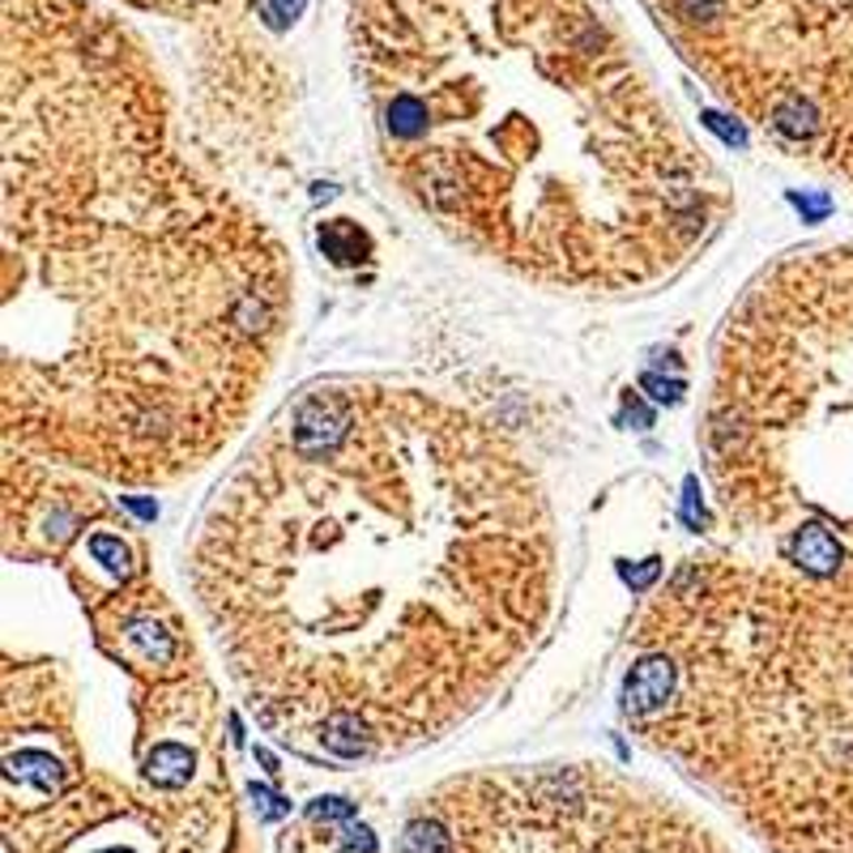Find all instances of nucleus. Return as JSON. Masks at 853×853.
I'll list each match as a JSON object with an SVG mask.
<instances>
[{
    "label": "nucleus",
    "mask_w": 853,
    "mask_h": 853,
    "mask_svg": "<svg viewBox=\"0 0 853 853\" xmlns=\"http://www.w3.org/2000/svg\"><path fill=\"white\" fill-rule=\"evenodd\" d=\"M189 585L261 730L307 760H388L466 725L547 632L551 496L461 402L329 376L214 487Z\"/></svg>",
    "instance_id": "f257e3e1"
},
{
    "label": "nucleus",
    "mask_w": 853,
    "mask_h": 853,
    "mask_svg": "<svg viewBox=\"0 0 853 853\" xmlns=\"http://www.w3.org/2000/svg\"><path fill=\"white\" fill-rule=\"evenodd\" d=\"M0 244L4 453L171 487L248 427L291 252L175 145L124 43L64 9L9 18Z\"/></svg>",
    "instance_id": "f03ea898"
},
{
    "label": "nucleus",
    "mask_w": 853,
    "mask_h": 853,
    "mask_svg": "<svg viewBox=\"0 0 853 853\" xmlns=\"http://www.w3.org/2000/svg\"><path fill=\"white\" fill-rule=\"evenodd\" d=\"M474 43L491 69L406 18L367 43L388 180L440 235L577 295L653 291L709 244L725 180L589 18L521 27L517 73L504 27Z\"/></svg>",
    "instance_id": "7ed1b4c3"
},
{
    "label": "nucleus",
    "mask_w": 853,
    "mask_h": 853,
    "mask_svg": "<svg viewBox=\"0 0 853 853\" xmlns=\"http://www.w3.org/2000/svg\"><path fill=\"white\" fill-rule=\"evenodd\" d=\"M13 563L60 577L99 666L4 653V853H248L219 683L145 534L82 478L34 504Z\"/></svg>",
    "instance_id": "20e7f679"
},
{
    "label": "nucleus",
    "mask_w": 853,
    "mask_h": 853,
    "mask_svg": "<svg viewBox=\"0 0 853 853\" xmlns=\"http://www.w3.org/2000/svg\"><path fill=\"white\" fill-rule=\"evenodd\" d=\"M632 734L769 853H853V585L688 555L632 623Z\"/></svg>",
    "instance_id": "39448f33"
},
{
    "label": "nucleus",
    "mask_w": 853,
    "mask_h": 853,
    "mask_svg": "<svg viewBox=\"0 0 853 853\" xmlns=\"http://www.w3.org/2000/svg\"><path fill=\"white\" fill-rule=\"evenodd\" d=\"M700 457L725 547L853 585V244L747 282L713 342Z\"/></svg>",
    "instance_id": "423d86ee"
},
{
    "label": "nucleus",
    "mask_w": 853,
    "mask_h": 853,
    "mask_svg": "<svg viewBox=\"0 0 853 853\" xmlns=\"http://www.w3.org/2000/svg\"><path fill=\"white\" fill-rule=\"evenodd\" d=\"M397 853H730L713 827L610 764H504L418 794Z\"/></svg>",
    "instance_id": "0eeeda50"
}]
</instances>
